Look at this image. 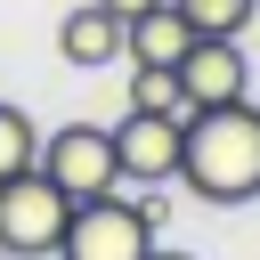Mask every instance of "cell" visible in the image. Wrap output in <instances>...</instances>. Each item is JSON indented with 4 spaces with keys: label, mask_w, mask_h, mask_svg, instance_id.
<instances>
[{
    "label": "cell",
    "mask_w": 260,
    "mask_h": 260,
    "mask_svg": "<svg viewBox=\"0 0 260 260\" xmlns=\"http://www.w3.org/2000/svg\"><path fill=\"white\" fill-rule=\"evenodd\" d=\"M187 41H195V32H187V16H179L171 0H154L146 16H130V24H122V57H130V65H179V57H187Z\"/></svg>",
    "instance_id": "obj_8"
},
{
    "label": "cell",
    "mask_w": 260,
    "mask_h": 260,
    "mask_svg": "<svg viewBox=\"0 0 260 260\" xmlns=\"http://www.w3.org/2000/svg\"><path fill=\"white\" fill-rule=\"evenodd\" d=\"M179 122L187 114H122L106 138H114V179L122 187H162V179H179Z\"/></svg>",
    "instance_id": "obj_5"
},
{
    "label": "cell",
    "mask_w": 260,
    "mask_h": 260,
    "mask_svg": "<svg viewBox=\"0 0 260 260\" xmlns=\"http://www.w3.org/2000/svg\"><path fill=\"white\" fill-rule=\"evenodd\" d=\"M65 195L41 179V171H8L0 179V260H49L57 236H65Z\"/></svg>",
    "instance_id": "obj_4"
},
{
    "label": "cell",
    "mask_w": 260,
    "mask_h": 260,
    "mask_svg": "<svg viewBox=\"0 0 260 260\" xmlns=\"http://www.w3.org/2000/svg\"><path fill=\"white\" fill-rule=\"evenodd\" d=\"M32 154H41V130H32V114L0 98V179H8V171H32Z\"/></svg>",
    "instance_id": "obj_11"
},
{
    "label": "cell",
    "mask_w": 260,
    "mask_h": 260,
    "mask_svg": "<svg viewBox=\"0 0 260 260\" xmlns=\"http://www.w3.org/2000/svg\"><path fill=\"white\" fill-rule=\"evenodd\" d=\"M98 8H114V16H122V24H130V16H146V8H154V0H98Z\"/></svg>",
    "instance_id": "obj_12"
},
{
    "label": "cell",
    "mask_w": 260,
    "mask_h": 260,
    "mask_svg": "<svg viewBox=\"0 0 260 260\" xmlns=\"http://www.w3.org/2000/svg\"><path fill=\"white\" fill-rule=\"evenodd\" d=\"M187 16V32H219V41H244V24L260 16V0H171Z\"/></svg>",
    "instance_id": "obj_9"
},
{
    "label": "cell",
    "mask_w": 260,
    "mask_h": 260,
    "mask_svg": "<svg viewBox=\"0 0 260 260\" xmlns=\"http://www.w3.org/2000/svg\"><path fill=\"white\" fill-rule=\"evenodd\" d=\"M32 171H41L65 203H89V195L122 187V179H114V138H106V122H57V130L41 138V154H32Z\"/></svg>",
    "instance_id": "obj_3"
},
{
    "label": "cell",
    "mask_w": 260,
    "mask_h": 260,
    "mask_svg": "<svg viewBox=\"0 0 260 260\" xmlns=\"http://www.w3.org/2000/svg\"><path fill=\"white\" fill-rule=\"evenodd\" d=\"M130 106H138V114H187L179 73H171V65H130Z\"/></svg>",
    "instance_id": "obj_10"
},
{
    "label": "cell",
    "mask_w": 260,
    "mask_h": 260,
    "mask_svg": "<svg viewBox=\"0 0 260 260\" xmlns=\"http://www.w3.org/2000/svg\"><path fill=\"white\" fill-rule=\"evenodd\" d=\"M146 260H195V252H162V244H154V252H146Z\"/></svg>",
    "instance_id": "obj_13"
},
{
    "label": "cell",
    "mask_w": 260,
    "mask_h": 260,
    "mask_svg": "<svg viewBox=\"0 0 260 260\" xmlns=\"http://www.w3.org/2000/svg\"><path fill=\"white\" fill-rule=\"evenodd\" d=\"M57 57L65 65H81V73H106L114 57H122V16L114 8H65V24H57Z\"/></svg>",
    "instance_id": "obj_7"
},
{
    "label": "cell",
    "mask_w": 260,
    "mask_h": 260,
    "mask_svg": "<svg viewBox=\"0 0 260 260\" xmlns=\"http://www.w3.org/2000/svg\"><path fill=\"white\" fill-rule=\"evenodd\" d=\"M179 187L195 203H252L260 195V106L228 98V106H195L179 122Z\"/></svg>",
    "instance_id": "obj_1"
},
{
    "label": "cell",
    "mask_w": 260,
    "mask_h": 260,
    "mask_svg": "<svg viewBox=\"0 0 260 260\" xmlns=\"http://www.w3.org/2000/svg\"><path fill=\"white\" fill-rule=\"evenodd\" d=\"M171 73H179L187 114H195V106H228V98H244V89H252V57H244V41H219V32H195V41H187V57H179Z\"/></svg>",
    "instance_id": "obj_6"
},
{
    "label": "cell",
    "mask_w": 260,
    "mask_h": 260,
    "mask_svg": "<svg viewBox=\"0 0 260 260\" xmlns=\"http://www.w3.org/2000/svg\"><path fill=\"white\" fill-rule=\"evenodd\" d=\"M154 219H162V203H130L122 187H106V195L65 211V236H57L49 260H146L154 252Z\"/></svg>",
    "instance_id": "obj_2"
}]
</instances>
